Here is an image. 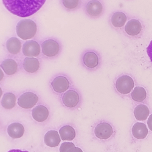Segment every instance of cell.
I'll use <instances>...</instances> for the list:
<instances>
[{"instance_id": "4316f807", "label": "cell", "mask_w": 152, "mask_h": 152, "mask_svg": "<svg viewBox=\"0 0 152 152\" xmlns=\"http://www.w3.org/2000/svg\"><path fill=\"white\" fill-rule=\"evenodd\" d=\"M147 54H148V57L150 59V61L152 63V41L150 42V44L147 46Z\"/></svg>"}, {"instance_id": "ffe728a7", "label": "cell", "mask_w": 152, "mask_h": 152, "mask_svg": "<svg viewBox=\"0 0 152 152\" xmlns=\"http://www.w3.org/2000/svg\"><path fill=\"white\" fill-rule=\"evenodd\" d=\"M9 136L13 139H18L22 137L24 133V128L20 123H12L7 128Z\"/></svg>"}, {"instance_id": "5b68a950", "label": "cell", "mask_w": 152, "mask_h": 152, "mask_svg": "<svg viewBox=\"0 0 152 152\" xmlns=\"http://www.w3.org/2000/svg\"><path fill=\"white\" fill-rule=\"evenodd\" d=\"M80 62L81 65L89 71L97 70L101 64V57L96 50L87 49L80 55Z\"/></svg>"}, {"instance_id": "d6986e66", "label": "cell", "mask_w": 152, "mask_h": 152, "mask_svg": "<svg viewBox=\"0 0 152 152\" xmlns=\"http://www.w3.org/2000/svg\"><path fill=\"white\" fill-rule=\"evenodd\" d=\"M127 21V17L123 12H116L110 17V23L115 28H121Z\"/></svg>"}, {"instance_id": "9c48e42d", "label": "cell", "mask_w": 152, "mask_h": 152, "mask_svg": "<svg viewBox=\"0 0 152 152\" xmlns=\"http://www.w3.org/2000/svg\"><path fill=\"white\" fill-rule=\"evenodd\" d=\"M23 42L18 37L12 36L6 40L3 45L7 56L20 58L22 56Z\"/></svg>"}, {"instance_id": "cb8c5ba5", "label": "cell", "mask_w": 152, "mask_h": 152, "mask_svg": "<svg viewBox=\"0 0 152 152\" xmlns=\"http://www.w3.org/2000/svg\"><path fill=\"white\" fill-rule=\"evenodd\" d=\"M60 138L63 141H72L75 137L74 129L69 125L63 126L59 130Z\"/></svg>"}, {"instance_id": "3957f363", "label": "cell", "mask_w": 152, "mask_h": 152, "mask_svg": "<svg viewBox=\"0 0 152 152\" xmlns=\"http://www.w3.org/2000/svg\"><path fill=\"white\" fill-rule=\"evenodd\" d=\"M42 58L46 60H54L59 57L63 50L61 42L55 37H48L40 41Z\"/></svg>"}, {"instance_id": "484cf974", "label": "cell", "mask_w": 152, "mask_h": 152, "mask_svg": "<svg viewBox=\"0 0 152 152\" xmlns=\"http://www.w3.org/2000/svg\"><path fill=\"white\" fill-rule=\"evenodd\" d=\"M75 145L72 142H63L61 144L59 151L60 152H68L72 147H74Z\"/></svg>"}, {"instance_id": "83f0119b", "label": "cell", "mask_w": 152, "mask_h": 152, "mask_svg": "<svg viewBox=\"0 0 152 152\" xmlns=\"http://www.w3.org/2000/svg\"><path fill=\"white\" fill-rule=\"evenodd\" d=\"M6 77V75L4 74V71L1 69V68L0 67V83H1L3 81L5 80Z\"/></svg>"}, {"instance_id": "9a60e30c", "label": "cell", "mask_w": 152, "mask_h": 152, "mask_svg": "<svg viewBox=\"0 0 152 152\" xmlns=\"http://www.w3.org/2000/svg\"><path fill=\"white\" fill-rule=\"evenodd\" d=\"M125 31L126 34L130 36H137L140 35L142 31V24L140 21L137 19H132L126 23Z\"/></svg>"}, {"instance_id": "d4e9b609", "label": "cell", "mask_w": 152, "mask_h": 152, "mask_svg": "<svg viewBox=\"0 0 152 152\" xmlns=\"http://www.w3.org/2000/svg\"><path fill=\"white\" fill-rule=\"evenodd\" d=\"M132 98L137 102H141L146 99L147 92L143 87L136 86L132 93Z\"/></svg>"}, {"instance_id": "7a4b0ae2", "label": "cell", "mask_w": 152, "mask_h": 152, "mask_svg": "<svg viewBox=\"0 0 152 152\" xmlns=\"http://www.w3.org/2000/svg\"><path fill=\"white\" fill-rule=\"evenodd\" d=\"M39 26L34 18H23L18 21L15 26V34L23 41L37 39Z\"/></svg>"}, {"instance_id": "44dd1931", "label": "cell", "mask_w": 152, "mask_h": 152, "mask_svg": "<svg viewBox=\"0 0 152 152\" xmlns=\"http://www.w3.org/2000/svg\"><path fill=\"white\" fill-rule=\"evenodd\" d=\"M133 136L137 139H143L148 134V129L145 124L137 122L134 124L132 129Z\"/></svg>"}, {"instance_id": "2e32d148", "label": "cell", "mask_w": 152, "mask_h": 152, "mask_svg": "<svg viewBox=\"0 0 152 152\" xmlns=\"http://www.w3.org/2000/svg\"><path fill=\"white\" fill-rule=\"evenodd\" d=\"M63 10L68 12H74L83 7V0H59Z\"/></svg>"}, {"instance_id": "6da1fadb", "label": "cell", "mask_w": 152, "mask_h": 152, "mask_svg": "<svg viewBox=\"0 0 152 152\" xmlns=\"http://www.w3.org/2000/svg\"><path fill=\"white\" fill-rule=\"evenodd\" d=\"M46 1V0H2L4 6L10 13L24 18L35 14Z\"/></svg>"}, {"instance_id": "1f68e13d", "label": "cell", "mask_w": 152, "mask_h": 152, "mask_svg": "<svg viewBox=\"0 0 152 152\" xmlns=\"http://www.w3.org/2000/svg\"><path fill=\"white\" fill-rule=\"evenodd\" d=\"M3 88H1V86H0V99H1L2 96H3Z\"/></svg>"}, {"instance_id": "ac0fdd59", "label": "cell", "mask_w": 152, "mask_h": 152, "mask_svg": "<svg viewBox=\"0 0 152 152\" xmlns=\"http://www.w3.org/2000/svg\"><path fill=\"white\" fill-rule=\"evenodd\" d=\"M61 139L59 133L55 130H50L48 132L44 137V142L45 144L49 147H57L60 143Z\"/></svg>"}, {"instance_id": "5bb4252c", "label": "cell", "mask_w": 152, "mask_h": 152, "mask_svg": "<svg viewBox=\"0 0 152 152\" xmlns=\"http://www.w3.org/2000/svg\"><path fill=\"white\" fill-rule=\"evenodd\" d=\"M94 134L97 138L105 140L112 136L113 134V129L110 124L102 122L96 126Z\"/></svg>"}, {"instance_id": "4dcf8cb0", "label": "cell", "mask_w": 152, "mask_h": 152, "mask_svg": "<svg viewBox=\"0 0 152 152\" xmlns=\"http://www.w3.org/2000/svg\"><path fill=\"white\" fill-rule=\"evenodd\" d=\"M8 152H29L28 151H22L19 149H12L11 150H9Z\"/></svg>"}, {"instance_id": "8fae6325", "label": "cell", "mask_w": 152, "mask_h": 152, "mask_svg": "<svg viewBox=\"0 0 152 152\" xmlns=\"http://www.w3.org/2000/svg\"><path fill=\"white\" fill-rule=\"evenodd\" d=\"M134 87V80L129 75H121L117 79L115 83L117 91L121 94H129Z\"/></svg>"}, {"instance_id": "30bf717a", "label": "cell", "mask_w": 152, "mask_h": 152, "mask_svg": "<svg viewBox=\"0 0 152 152\" xmlns=\"http://www.w3.org/2000/svg\"><path fill=\"white\" fill-rule=\"evenodd\" d=\"M22 56L28 57L42 58L40 41L33 39L24 42L22 46Z\"/></svg>"}, {"instance_id": "ba28073f", "label": "cell", "mask_w": 152, "mask_h": 152, "mask_svg": "<svg viewBox=\"0 0 152 152\" xmlns=\"http://www.w3.org/2000/svg\"><path fill=\"white\" fill-rule=\"evenodd\" d=\"M83 10L88 17L96 19L104 14L105 7L101 0H86L83 3Z\"/></svg>"}, {"instance_id": "4fadbf2b", "label": "cell", "mask_w": 152, "mask_h": 152, "mask_svg": "<svg viewBox=\"0 0 152 152\" xmlns=\"http://www.w3.org/2000/svg\"><path fill=\"white\" fill-rule=\"evenodd\" d=\"M80 94L75 88H70L65 93H63L61 96L63 104L69 108H73L77 107L80 102Z\"/></svg>"}, {"instance_id": "8992f818", "label": "cell", "mask_w": 152, "mask_h": 152, "mask_svg": "<svg viewBox=\"0 0 152 152\" xmlns=\"http://www.w3.org/2000/svg\"><path fill=\"white\" fill-rule=\"evenodd\" d=\"M21 72L28 75L39 74L43 67V58L41 57H20Z\"/></svg>"}, {"instance_id": "7c38bea8", "label": "cell", "mask_w": 152, "mask_h": 152, "mask_svg": "<svg viewBox=\"0 0 152 152\" xmlns=\"http://www.w3.org/2000/svg\"><path fill=\"white\" fill-rule=\"evenodd\" d=\"M39 97L35 93L28 91L22 93L17 99V104L22 108L31 109L37 104Z\"/></svg>"}, {"instance_id": "52a82bcc", "label": "cell", "mask_w": 152, "mask_h": 152, "mask_svg": "<svg viewBox=\"0 0 152 152\" xmlns=\"http://www.w3.org/2000/svg\"><path fill=\"white\" fill-rule=\"evenodd\" d=\"M1 68L6 77H11L17 75L21 71L20 58L7 56L0 61Z\"/></svg>"}, {"instance_id": "277c9868", "label": "cell", "mask_w": 152, "mask_h": 152, "mask_svg": "<svg viewBox=\"0 0 152 152\" xmlns=\"http://www.w3.org/2000/svg\"><path fill=\"white\" fill-rule=\"evenodd\" d=\"M73 85L70 76L65 72L54 74L49 81V86L56 94H61L69 90Z\"/></svg>"}, {"instance_id": "f546056e", "label": "cell", "mask_w": 152, "mask_h": 152, "mask_svg": "<svg viewBox=\"0 0 152 152\" xmlns=\"http://www.w3.org/2000/svg\"><path fill=\"white\" fill-rule=\"evenodd\" d=\"M68 152H83V151L79 147H76L75 146H74L72 147Z\"/></svg>"}, {"instance_id": "603a6c76", "label": "cell", "mask_w": 152, "mask_h": 152, "mask_svg": "<svg viewBox=\"0 0 152 152\" xmlns=\"http://www.w3.org/2000/svg\"><path fill=\"white\" fill-rule=\"evenodd\" d=\"M150 110L148 107L144 104L137 105L134 110V115L135 118L140 121H145L149 116Z\"/></svg>"}, {"instance_id": "f1b7e54d", "label": "cell", "mask_w": 152, "mask_h": 152, "mask_svg": "<svg viewBox=\"0 0 152 152\" xmlns=\"http://www.w3.org/2000/svg\"><path fill=\"white\" fill-rule=\"evenodd\" d=\"M147 125L148 129L152 131V114L148 116V119L147 120Z\"/></svg>"}, {"instance_id": "7402d4cb", "label": "cell", "mask_w": 152, "mask_h": 152, "mask_svg": "<svg viewBox=\"0 0 152 152\" xmlns=\"http://www.w3.org/2000/svg\"><path fill=\"white\" fill-rule=\"evenodd\" d=\"M17 97L15 94L12 92L6 93L2 97L1 100V106L6 110L14 108L16 105Z\"/></svg>"}, {"instance_id": "e0dca14e", "label": "cell", "mask_w": 152, "mask_h": 152, "mask_svg": "<svg viewBox=\"0 0 152 152\" xmlns=\"http://www.w3.org/2000/svg\"><path fill=\"white\" fill-rule=\"evenodd\" d=\"M49 115V112L48 108L43 105L36 106L32 111L33 119L38 122L45 121L48 119Z\"/></svg>"}]
</instances>
